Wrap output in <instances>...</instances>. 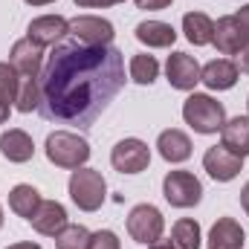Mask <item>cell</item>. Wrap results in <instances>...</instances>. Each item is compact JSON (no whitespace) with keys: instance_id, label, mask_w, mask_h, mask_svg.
Listing matches in <instances>:
<instances>
[{"instance_id":"obj_39","label":"cell","mask_w":249,"mask_h":249,"mask_svg":"<svg viewBox=\"0 0 249 249\" xmlns=\"http://www.w3.org/2000/svg\"><path fill=\"white\" fill-rule=\"evenodd\" d=\"M247 107H249V99H247Z\"/></svg>"},{"instance_id":"obj_4","label":"cell","mask_w":249,"mask_h":249,"mask_svg":"<svg viewBox=\"0 0 249 249\" xmlns=\"http://www.w3.org/2000/svg\"><path fill=\"white\" fill-rule=\"evenodd\" d=\"M70 197L81 212H96L107 197V183L93 168H75L70 177Z\"/></svg>"},{"instance_id":"obj_30","label":"cell","mask_w":249,"mask_h":249,"mask_svg":"<svg viewBox=\"0 0 249 249\" xmlns=\"http://www.w3.org/2000/svg\"><path fill=\"white\" fill-rule=\"evenodd\" d=\"M235 20H238V26L244 29V35L249 38V3H247V6H241V9H238V15H235Z\"/></svg>"},{"instance_id":"obj_13","label":"cell","mask_w":249,"mask_h":249,"mask_svg":"<svg viewBox=\"0 0 249 249\" xmlns=\"http://www.w3.org/2000/svg\"><path fill=\"white\" fill-rule=\"evenodd\" d=\"M212 44H214L217 53H223V55H238V53L249 44V38L244 35V29L238 26L235 15H226V18H220V20L214 23V41H212Z\"/></svg>"},{"instance_id":"obj_32","label":"cell","mask_w":249,"mask_h":249,"mask_svg":"<svg viewBox=\"0 0 249 249\" xmlns=\"http://www.w3.org/2000/svg\"><path fill=\"white\" fill-rule=\"evenodd\" d=\"M235 67H238V72H249V44L238 53V64Z\"/></svg>"},{"instance_id":"obj_20","label":"cell","mask_w":249,"mask_h":249,"mask_svg":"<svg viewBox=\"0 0 249 249\" xmlns=\"http://www.w3.org/2000/svg\"><path fill=\"white\" fill-rule=\"evenodd\" d=\"M157 148H160L162 160H168V162H186L191 157V139L183 130H177V127L162 130L160 139H157Z\"/></svg>"},{"instance_id":"obj_10","label":"cell","mask_w":249,"mask_h":249,"mask_svg":"<svg viewBox=\"0 0 249 249\" xmlns=\"http://www.w3.org/2000/svg\"><path fill=\"white\" fill-rule=\"evenodd\" d=\"M67 35H70V20L61 15H44L26 26V38L38 47H55Z\"/></svg>"},{"instance_id":"obj_8","label":"cell","mask_w":249,"mask_h":249,"mask_svg":"<svg viewBox=\"0 0 249 249\" xmlns=\"http://www.w3.org/2000/svg\"><path fill=\"white\" fill-rule=\"evenodd\" d=\"M110 162L119 174H139L151 162V151L142 139H122L110 151Z\"/></svg>"},{"instance_id":"obj_34","label":"cell","mask_w":249,"mask_h":249,"mask_svg":"<svg viewBox=\"0 0 249 249\" xmlns=\"http://www.w3.org/2000/svg\"><path fill=\"white\" fill-rule=\"evenodd\" d=\"M6 122H9V102L0 99V124H6Z\"/></svg>"},{"instance_id":"obj_6","label":"cell","mask_w":249,"mask_h":249,"mask_svg":"<svg viewBox=\"0 0 249 249\" xmlns=\"http://www.w3.org/2000/svg\"><path fill=\"white\" fill-rule=\"evenodd\" d=\"M162 194L174 209H191L200 203L203 186L191 171H168L162 180Z\"/></svg>"},{"instance_id":"obj_31","label":"cell","mask_w":249,"mask_h":249,"mask_svg":"<svg viewBox=\"0 0 249 249\" xmlns=\"http://www.w3.org/2000/svg\"><path fill=\"white\" fill-rule=\"evenodd\" d=\"M124 0H75V6H87V9H96V6H116Z\"/></svg>"},{"instance_id":"obj_38","label":"cell","mask_w":249,"mask_h":249,"mask_svg":"<svg viewBox=\"0 0 249 249\" xmlns=\"http://www.w3.org/2000/svg\"><path fill=\"white\" fill-rule=\"evenodd\" d=\"M0 226H3V209H0Z\"/></svg>"},{"instance_id":"obj_23","label":"cell","mask_w":249,"mask_h":249,"mask_svg":"<svg viewBox=\"0 0 249 249\" xmlns=\"http://www.w3.org/2000/svg\"><path fill=\"white\" fill-rule=\"evenodd\" d=\"M20 113H32V110H38V105H41V81L38 78H26V75H20V81H18V93H15V102H12Z\"/></svg>"},{"instance_id":"obj_2","label":"cell","mask_w":249,"mask_h":249,"mask_svg":"<svg viewBox=\"0 0 249 249\" xmlns=\"http://www.w3.org/2000/svg\"><path fill=\"white\" fill-rule=\"evenodd\" d=\"M47 160L58 168H84L90 160V145L70 130H55L47 136Z\"/></svg>"},{"instance_id":"obj_17","label":"cell","mask_w":249,"mask_h":249,"mask_svg":"<svg viewBox=\"0 0 249 249\" xmlns=\"http://www.w3.org/2000/svg\"><path fill=\"white\" fill-rule=\"evenodd\" d=\"M200 81L209 87V90H229L235 87L238 81V67L226 58H217V61H209L200 70Z\"/></svg>"},{"instance_id":"obj_36","label":"cell","mask_w":249,"mask_h":249,"mask_svg":"<svg viewBox=\"0 0 249 249\" xmlns=\"http://www.w3.org/2000/svg\"><path fill=\"white\" fill-rule=\"evenodd\" d=\"M151 249H177V247L168 244V241H157V244H151Z\"/></svg>"},{"instance_id":"obj_7","label":"cell","mask_w":249,"mask_h":249,"mask_svg":"<svg viewBox=\"0 0 249 249\" xmlns=\"http://www.w3.org/2000/svg\"><path fill=\"white\" fill-rule=\"evenodd\" d=\"M70 35L81 44H90V47H110L113 41V23L105 20V18H96V15H78L70 20Z\"/></svg>"},{"instance_id":"obj_25","label":"cell","mask_w":249,"mask_h":249,"mask_svg":"<svg viewBox=\"0 0 249 249\" xmlns=\"http://www.w3.org/2000/svg\"><path fill=\"white\" fill-rule=\"evenodd\" d=\"M160 75V64L154 55H133L130 58V78L136 84H154Z\"/></svg>"},{"instance_id":"obj_18","label":"cell","mask_w":249,"mask_h":249,"mask_svg":"<svg viewBox=\"0 0 249 249\" xmlns=\"http://www.w3.org/2000/svg\"><path fill=\"white\" fill-rule=\"evenodd\" d=\"M209 249H244V229L232 217H220L209 232Z\"/></svg>"},{"instance_id":"obj_33","label":"cell","mask_w":249,"mask_h":249,"mask_svg":"<svg viewBox=\"0 0 249 249\" xmlns=\"http://www.w3.org/2000/svg\"><path fill=\"white\" fill-rule=\"evenodd\" d=\"M241 206H244V212L249 214V183L241 188Z\"/></svg>"},{"instance_id":"obj_27","label":"cell","mask_w":249,"mask_h":249,"mask_svg":"<svg viewBox=\"0 0 249 249\" xmlns=\"http://www.w3.org/2000/svg\"><path fill=\"white\" fill-rule=\"evenodd\" d=\"M18 81H20L18 70H15L12 64H3V61H0V99H3V102H9V105L15 102Z\"/></svg>"},{"instance_id":"obj_9","label":"cell","mask_w":249,"mask_h":249,"mask_svg":"<svg viewBox=\"0 0 249 249\" xmlns=\"http://www.w3.org/2000/svg\"><path fill=\"white\" fill-rule=\"evenodd\" d=\"M203 168L209 171L212 180H217V183H229V180H235V177L241 174V168H244V157L232 154V151L223 148V145H214V148L206 151V157H203Z\"/></svg>"},{"instance_id":"obj_1","label":"cell","mask_w":249,"mask_h":249,"mask_svg":"<svg viewBox=\"0 0 249 249\" xmlns=\"http://www.w3.org/2000/svg\"><path fill=\"white\" fill-rule=\"evenodd\" d=\"M41 116L55 124L93 127L124 87V55L116 47L61 41L41 70Z\"/></svg>"},{"instance_id":"obj_16","label":"cell","mask_w":249,"mask_h":249,"mask_svg":"<svg viewBox=\"0 0 249 249\" xmlns=\"http://www.w3.org/2000/svg\"><path fill=\"white\" fill-rule=\"evenodd\" d=\"M220 145L238 157H249V116H235L220 127Z\"/></svg>"},{"instance_id":"obj_26","label":"cell","mask_w":249,"mask_h":249,"mask_svg":"<svg viewBox=\"0 0 249 249\" xmlns=\"http://www.w3.org/2000/svg\"><path fill=\"white\" fill-rule=\"evenodd\" d=\"M55 247L58 249H90V232L78 223H67L61 232L55 235Z\"/></svg>"},{"instance_id":"obj_15","label":"cell","mask_w":249,"mask_h":249,"mask_svg":"<svg viewBox=\"0 0 249 249\" xmlns=\"http://www.w3.org/2000/svg\"><path fill=\"white\" fill-rule=\"evenodd\" d=\"M0 154L9 160V162H29L32 154H35V145H32V136L26 130H6L0 136Z\"/></svg>"},{"instance_id":"obj_19","label":"cell","mask_w":249,"mask_h":249,"mask_svg":"<svg viewBox=\"0 0 249 249\" xmlns=\"http://www.w3.org/2000/svg\"><path fill=\"white\" fill-rule=\"evenodd\" d=\"M136 41H142L145 47H154V50H165L177 41V32L171 23H162V20H142L136 26Z\"/></svg>"},{"instance_id":"obj_12","label":"cell","mask_w":249,"mask_h":249,"mask_svg":"<svg viewBox=\"0 0 249 249\" xmlns=\"http://www.w3.org/2000/svg\"><path fill=\"white\" fill-rule=\"evenodd\" d=\"M165 75L168 84L177 90H194V84L200 81V64L186 53H171L168 64H165Z\"/></svg>"},{"instance_id":"obj_22","label":"cell","mask_w":249,"mask_h":249,"mask_svg":"<svg viewBox=\"0 0 249 249\" xmlns=\"http://www.w3.org/2000/svg\"><path fill=\"white\" fill-rule=\"evenodd\" d=\"M41 206V194H38V188L26 186V183H20V186H15L9 191V209L15 212V214H20V217H32L35 214V209Z\"/></svg>"},{"instance_id":"obj_14","label":"cell","mask_w":249,"mask_h":249,"mask_svg":"<svg viewBox=\"0 0 249 249\" xmlns=\"http://www.w3.org/2000/svg\"><path fill=\"white\" fill-rule=\"evenodd\" d=\"M29 223H32L35 232L55 238L67 226V212H64L61 203H55V200H41V206L35 209V214L29 217Z\"/></svg>"},{"instance_id":"obj_24","label":"cell","mask_w":249,"mask_h":249,"mask_svg":"<svg viewBox=\"0 0 249 249\" xmlns=\"http://www.w3.org/2000/svg\"><path fill=\"white\" fill-rule=\"evenodd\" d=\"M171 244L177 249H200V223L197 220H191V217H183V220H177L174 223V229H171Z\"/></svg>"},{"instance_id":"obj_37","label":"cell","mask_w":249,"mask_h":249,"mask_svg":"<svg viewBox=\"0 0 249 249\" xmlns=\"http://www.w3.org/2000/svg\"><path fill=\"white\" fill-rule=\"evenodd\" d=\"M29 6H47V3H53V0H26Z\"/></svg>"},{"instance_id":"obj_5","label":"cell","mask_w":249,"mask_h":249,"mask_svg":"<svg viewBox=\"0 0 249 249\" xmlns=\"http://www.w3.org/2000/svg\"><path fill=\"white\" fill-rule=\"evenodd\" d=\"M162 229H165V220H162V212L151 203H142V206H133L130 214H127V232L136 244H157L162 238Z\"/></svg>"},{"instance_id":"obj_21","label":"cell","mask_w":249,"mask_h":249,"mask_svg":"<svg viewBox=\"0 0 249 249\" xmlns=\"http://www.w3.org/2000/svg\"><path fill=\"white\" fill-rule=\"evenodd\" d=\"M183 32L194 47H206L214 41V20L203 12H188L183 18Z\"/></svg>"},{"instance_id":"obj_11","label":"cell","mask_w":249,"mask_h":249,"mask_svg":"<svg viewBox=\"0 0 249 249\" xmlns=\"http://www.w3.org/2000/svg\"><path fill=\"white\" fill-rule=\"evenodd\" d=\"M9 64L18 70V75L26 78H41V67H44V47L32 44L29 38L18 41L9 53Z\"/></svg>"},{"instance_id":"obj_35","label":"cell","mask_w":249,"mask_h":249,"mask_svg":"<svg viewBox=\"0 0 249 249\" xmlns=\"http://www.w3.org/2000/svg\"><path fill=\"white\" fill-rule=\"evenodd\" d=\"M6 249H41V244H12Z\"/></svg>"},{"instance_id":"obj_29","label":"cell","mask_w":249,"mask_h":249,"mask_svg":"<svg viewBox=\"0 0 249 249\" xmlns=\"http://www.w3.org/2000/svg\"><path fill=\"white\" fill-rule=\"evenodd\" d=\"M139 9H148V12H157V9H168L171 0H136Z\"/></svg>"},{"instance_id":"obj_28","label":"cell","mask_w":249,"mask_h":249,"mask_svg":"<svg viewBox=\"0 0 249 249\" xmlns=\"http://www.w3.org/2000/svg\"><path fill=\"white\" fill-rule=\"evenodd\" d=\"M90 249H122V244L110 229H102V232L90 235Z\"/></svg>"},{"instance_id":"obj_3","label":"cell","mask_w":249,"mask_h":249,"mask_svg":"<svg viewBox=\"0 0 249 249\" xmlns=\"http://www.w3.org/2000/svg\"><path fill=\"white\" fill-rule=\"evenodd\" d=\"M183 119L186 124H191L197 133H217L223 122H226V110L220 102H214L206 93H194L188 96L183 105Z\"/></svg>"}]
</instances>
